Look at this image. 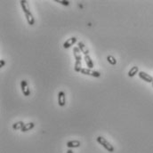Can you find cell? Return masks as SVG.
<instances>
[{"mask_svg":"<svg viewBox=\"0 0 153 153\" xmlns=\"http://www.w3.org/2000/svg\"><path fill=\"white\" fill-rule=\"evenodd\" d=\"M58 104L61 107H64L66 104V95L63 91H60L58 93Z\"/></svg>","mask_w":153,"mask_h":153,"instance_id":"cell-7","label":"cell"},{"mask_svg":"<svg viewBox=\"0 0 153 153\" xmlns=\"http://www.w3.org/2000/svg\"><path fill=\"white\" fill-rule=\"evenodd\" d=\"M24 125H25V123H23L22 121H17V122H15L14 124H13V126H12V127H13V130H21L22 129V127L24 126Z\"/></svg>","mask_w":153,"mask_h":153,"instance_id":"cell-14","label":"cell"},{"mask_svg":"<svg viewBox=\"0 0 153 153\" xmlns=\"http://www.w3.org/2000/svg\"><path fill=\"white\" fill-rule=\"evenodd\" d=\"M81 74L83 75H86V76H90V77H94V78H100L101 77V73L97 70H94L91 69H86V68H83L80 71Z\"/></svg>","mask_w":153,"mask_h":153,"instance_id":"cell-3","label":"cell"},{"mask_svg":"<svg viewBox=\"0 0 153 153\" xmlns=\"http://www.w3.org/2000/svg\"><path fill=\"white\" fill-rule=\"evenodd\" d=\"M76 43H78V38L76 37H71L69 38H68L63 44H62V47L64 49H69L72 46H74Z\"/></svg>","mask_w":153,"mask_h":153,"instance_id":"cell-5","label":"cell"},{"mask_svg":"<svg viewBox=\"0 0 153 153\" xmlns=\"http://www.w3.org/2000/svg\"><path fill=\"white\" fill-rule=\"evenodd\" d=\"M96 141H97V143L100 144V145H102V147L108 152H114V151H115V148H114V146L110 143H109L103 136H98L97 138H96Z\"/></svg>","mask_w":153,"mask_h":153,"instance_id":"cell-2","label":"cell"},{"mask_svg":"<svg viewBox=\"0 0 153 153\" xmlns=\"http://www.w3.org/2000/svg\"><path fill=\"white\" fill-rule=\"evenodd\" d=\"M78 47L84 55H89V50H88L87 47L83 42H80V41L78 42Z\"/></svg>","mask_w":153,"mask_h":153,"instance_id":"cell-10","label":"cell"},{"mask_svg":"<svg viewBox=\"0 0 153 153\" xmlns=\"http://www.w3.org/2000/svg\"><path fill=\"white\" fill-rule=\"evenodd\" d=\"M84 60H85L86 64V66L88 67V69H93L94 67H95V65H94V61H93L92 58H91L89 55H85V56H84Z\"/></svg>","mask_w":153,"mask_h":153,"instance_id":"cell-11","label":"cell"},{"mask_svg":"<svg viewBox=\"0 0 153 153\" xmlns=\"http://www.w3.org/2000/svg\"><path fill=\"white\" fill-rule=\"evenodd\" d=\"M21 92H22V95L26 97L30 96V90L29 88V85H28V82L26 80H21Z\"/></svg>","mask_w":153,"mask_h":153,"instance_id":"cell-4","label":"cell"},{"mask_svg":"<svg viewBox=\"0 0 153 153\" xmlns=\"http://www.w3.org/2000/svg\"><path fill=\"white\" fill-rule=\"evenodd\" d=\"M81 145V143L78 141V140H72V141H69L66 144V146L69 148V149H76V148H78L80 147Z\"/></svg>","mask_w":153,"mask_h":153,"instance_id":"cell-8","label":"cell"},{"mask_svg":"<svg viewBox=\"0 0 153 153\" xmlns=\"http://www.w3.org/2000/svg\"><path fill=\"white\" fill-rule=\"evenodd\" d=\"M20 4H21V6L22 11H23V13L25 14V18H26V21H27L28 24H30V26H33L35 24V18H34L32 13L30 10L28 1H26V0H21L20 1Z\"/></svg>","mask_w":153,"mask_h":153,"instance_id":"cell-1","label":"cell"},{"mask_svg":"<svg viewBox=\"0 0 153 153\" xmlns=\"http://www.w3.org/2000/svg\"><path fill=\"white\" fill-rule=\"evenodd\" d=\"M66 153H74V152H73V151H72L71 149H69V150L67 151V152H66Z\"/></svg>","mask_w":153,"mask_h":153,"instance_id":"cell-18","label":"cell"},{"mask_svg":"<svg viewBox=\"0 0 153 153\" xmlns=\"http://www.w3.org/2000/svg\"><path fill=\"white\" fill-rule=\"evenodd\" d=\"M6 64V62H5V61L4 60H0V68H3V67H4V65Z\"/></svg>","mask_w":153,"mask_h":153,"instance_id":"cell-17","label":"cell"},{"mask_svg":"<svg viewBox=\"0 0 153 153\" xmlns=\"http://www.w3.org/2000/svg\"><path fill=\"white\" fill-rule=\"evenodd\" d=\"M152 86H153V82H152Z\"/></svg>","mask_w":153,"mask_h":153,"instance_id":"cell-19","label":"cell"},{"mask_svg":"<svg viewBox=\"0 0 153 153\" xmlns=\"http://www.w3.org/2000/svg\"><path fill=\"white\" fill-rule=\"evenodd\" d=\"M138 76L142 80H143V81H145L147 83H152L153 82L152 76H151L150 74H148V73H146L144 71H139Z\"/></svg>","mask_w":153,"mask_h":153,"instance_id":"cell-6","label":"cell"},{"mask_svg":"<svg viewBox=\"0 0 153 153\" xmlns=\"http://www.w3.org/2000/svg\"><path fill=\"white\" fill-rule=\"evenodd\" d=\"M139 73V68L137 67V66H134V67H132L130 69H129V71H128V73H127V76L129 77V78H134L136 74H138Z\"/></svg>","mask_w":153,"mask_h":153,"instance_id":"cell-12","label":"cell"},{"mask_svg":"<svg viewBox=\"0 0 153 153\" xmlns=\"http://www.w3.org/2000/svg\"><path fill=\"white\" fill-rule=\"evenodd\" d=\"M81 51L79 50L78 47H73V55L75 57L76 61H82V56H81Z\"/></svg>","mask_w":153,"mask_h":153,"instance_id":"cell-9","label":"cell"},{"mask_svg":"<svg viewBox=\"0 0 153 153\" xmlns=\"http://www.w3.org/2000/svg\"><path fill=\"white\" fill-rule=\"evenodd\" d=\"M106 59H107L108 62H109L110 65L114 66V65H116V64H117V60H116V58H115L113 55H108Z\"/></svg>","mask_w":153,"mask_h":153,"instance_id":"cell-15","label":"cell"},{"mask_svg":"<svg viewBox=\"0 0 153 153\" xmlns=\"http://www.w3.org/2000/svg\"><path fill=\"white\" fill-rule=\"evenodd\" d=\"M55 2L60 3L61 4L65 5V6H69V1H68V0H55Z\"/></svg>","mask_w":153,"mask_h":153,"instance_id":"cell-16","label":"cell"},{"mask_svg":"<svg viewBox=\"0 0 153 153\" xmlns=\"http://www.w3.org/2000/svg\"><path fill=\"white\" fill-rule=\"evenodd\" d=\"M34 127H35V124H34L33 122H29V123H27V124L24 125V126L22 127V129H21V131L23 132V133H26V132H28V131L32 130Z\"/></svg>","mask_w":153,"mask_h":153,"instance_id":"cell-13","label":"cell"}]
</instances>
